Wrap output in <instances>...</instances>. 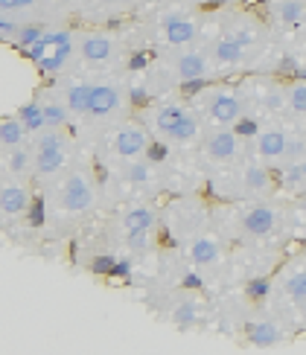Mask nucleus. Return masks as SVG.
Listing matches in <instances>:
<instances>
[{
    "instance_id": "obj_1",
    "label": "nucleus",
    "mask_w": 306,
    "mask_h": 355,
    "mask_svg": "<svg viewBox=\"0 0 306 355\" xmlns=\"http://www.w3.org/2000/svg\"><path fill=\"white\" fill-rule=\"evenodd\" d=\"M155 131L169 143H189L198 135V123L189 111L178 105H164L155 111Z\"/></svg>"
},
{
    "instance_id": "obj_2",
    "label": "nucleus",
    "mask_w": 306,
    "mask_h": 355,
    "mask_svg": "<svg viewBox=\"0 0 306 355\" xmlns=\"http://www.w3.org/2000/svg\"><path fill=\"white\" fill-rule=\"evenodd\" d=\"M65 155H67V143L58 135L56 128H47L35 143V172L38 175H53L65 166Z\"/></svg>"
},
{
    "instance_id": "obj_3",
    "label": "nucleus",
    "mask_w": 306,
    "mask_h": 355,
    "mask_svg": "<svg viewBox=\"0 0 306 355\" xmlns=\"http://www.w3.org/2000/svg\"><path fill=\"white\" fill-rule=\"evenodd\" d=\"M58 204L67 213H82L94 204V187L87 184L82 172H67L62 187H58Z\"/></svg>"
},
{
    "instance_id": "obj_4",
    "label": "nucleus",
    "mask_w": 306,
    "mask_h": 355,
    "mask_svg": "<svg viewBox=\"0 0 306 355\" xmlns=\"http://www.w3.org/2000/svg\"><path fill=\"white\" fill-rule=\"evenodd\" d=\"M242 111H245V102L237 91H216L207 99V114L210 120L219 125H233L242 120Z\"/></svg>"
},
{
    "instance_id": "obj_5",
    "label": "nucleus",
    "mask_w": 306,
    "mask_h": 355,
    "mask_svg": "<svg viewBox=\"0 0 306 355\" xmlns=\"http://www.w3.org/2000/svg\"><path fill=\"white\" fill-rule=\"evenodd\" d=\"M277 210L269 204H254L248 207L242 213V230L245 236H251V239H262V236H269L274 227H277Z\"/></svg>"
},
{
    "instance_id": "obj_6",
    "label": "nucleus",
    "mask_w": 306,
    "mask_h": 355,
    "mask_svg": "<svg viewBox=\"0 0 306 355\" xmlns=\"http://www.w3.org/2000/svg\"><path fill=\"white\" fill-rule=\"evenodd\" d=\"M239 149H242V137L237 131H228V128L213 131L207 137V143H204V155L210 160H216V164H228V160H233L239 155Z\"/></svg>"
},
{
    "instance_id": "obj_7",
    "label": "nucleus",
    "mask_w": 306,
    "mask_h": 355,
    "mask_svg": "<svg viewBox=\"0 0 306 355\" xmlns=\"http://www.w3.org/2000/svg\"><path fill=\"white\" fill-rule=\"evenodd\" d=\"M291 149H298V143H291L289 135L280 128H269L257 137V155L262 160H283L291 155Z\"/></svg>"
},
{
    "instance_id": "obj_8",
    "label": "nucleus",
    "mask_w": 306,
    "mask_h": 355,
    "mask_svg": "<svg viewBox=\"0 0 306 355\" xmlns=\"http://www.w3.org/2000/svg\"><path fill=\"white\" fill-rule=\"evenodd\" d=\"M146 149H149V135H146L140 125H126L117 131L114 152L120 157H140V155H146Z\"/></svg>"
},
{
    "instance_id": "obj_9",
    "label": "nucleus",
    "mask_w": 306,
    "mask_h": 355,
    "mask_svg": "<svg viewBox=\"0 0 306 355\" xmlns=\"http://www.w3.org/2000/svg\"><path fill=\"white\" fill-rule=\"evenodd\" d=\"M114 53H117L114 41L108 35H99V33L85 35L82 44H79V55L85 58L87 64H105V62L114 58Z\"/></svg>"
},
{
    "instance_id": "obj_10",
    "label": "nucleus",
    "mask_w": 306,
    "mask_h": 355,
    "mask_svg": "<svg viewBox=\"0 0 306 355\" xmlns=\"http://www.w3.org/2000/svg\"><path fill=\"white\" fill-rule=\"evenodd\" d=\"M120 105H123V96H120L117 87H111V85H94L91 108H87V114H91V116H108Z\"/></svg>"
},
{
    "instance_id": "obj_11",
    "label": "nucleus",
    "mask_w": 306,
    "mask_h": 355,
    "mask_svg": "<svg viewBox=\"0 0 306 355\" xmlns=\"http://www.w3.org/2000/svg\"><path fill=\"white\" fill-rule=\"evenodd\" d=\"M26 207H29V189L24 184L6 181L0 187V210H3V216H18Z\"/></svg>"
},
{
    "instance_id": "obj_12",
    "label": "nucleus",
    "mask_w": 306,
    "mask_h": 355,
    "mask_svg": "<svg viewBox=\"0 0 306 355\" xmlns=\"http://www.w3.org/2000/svg\"><path fill=\"white\" fill-rule=\"evenodd\" d=\"M164 38L172 44V47H184L196 38V24L184 18V15H169L164 21Z\"/></svg>"
},
{
    "instance_id": "obj_13",
    "label": "nucleus",
    "mask_w": 306,
    "mask_h": 355,
    "mask_svg": "<svg viewBox=\"0 0 306 355\" xmlns=\"http://www.w3.org/2000/svg\"><path fill=\"white\" fill-rule=\"evenodd\" d=\"M207 58L201 53H181L175 58V73H178L181 82H198L201 76H207Z\"/></svg>"
},
{
    "instance_id": "obj_14",
    "label": "nucleus",
    "mask_w": 306,
    "mask_h": 355,
    "mask_svg": "<svg viewBox=\"0 0 306 355\" xmlns=\"http://www.w3.org/2000/svg\"><path fill=\"white\" fill-rule=\"evenodd\" d=\"M189 257H193L196 265H216L219 257H222V248L213 236H198V239L189 245Z\"/></svg>"
},
{
    "instance_id": "obj_15",
    "label": "nucleus",
    "mask_w": 306,
    "mask_h": 355,
    "mask_svg": "<svg viewBox=\"0 0 306 355\" xmlns=\"http://www.w3.org/2000/svg\"><path fill=\"white\" fill-rule=\"evenodd\" d=\"M242 55H245V47L237 41V38H219L213 44V58L219 64H239L242 62Z\"/></svg>"
},
{
    "instance_id": "obj_16",
    "label": "nucleus",
    "mask_w": 306,
    "mask_h": 355,
    "mask_svg": "<svg viewBox=\"0 0 306 355\" xmlns=\"http://www.w3.org/2000/svg\"><path fill=\"white\" fill-rule=\"evenodd\" d=\"M239 181H242V189L245 192H266L271 187V178L269 172L257 166V164H248L242 172H239Z\"/></svg>"
},
{
    "instance_id": "obj_17",
    "label": "nucleus",
    "mask_w": 306,
    "mask_h": 355,
    "mask_svg": "<svg viewBox=\"0 0 306 355\" xmlns=\"http://www.w3.org/2000/svg\"><path fill=\"white\" fill-rule=\"evenodd\" d=\"M91 94H94V85H73L65 94V105L73 114H87V108H91Z\"/></svg>"
},
{
    "instance_id": "obj_18",
    "label": "nucleus",
    "mask_w": 306,
    "mask_h": 355,
    "mask_svg": "<svg viewBox=\"0 0 306 355\" xmlns=\"http://www.w3.org/2000/svg\"><path fill=\"white\" fill-rule=\"evenodd\" d=\"M26 131H29V128L24 125V120H3V125H0V146H3V149L24 146Z\"/></svg>"
},
{
    "instance_id": "obj_19",
    "label": "nucleus",
    "mask_w": 306,
    "mask_h": 355,
    "mask_svg": "<svg viewBox=\"0 0 306 355\" xmlns=\"http://www.w3.org/2000/svg\"><path fill=\"white\" fill-rule=\"evenodd\" d=\"M152 225H155V216H152L149 207H135V210H128V213H126V218H123L126 233H131V230L149 233V230H152Z\"/></svg>"
},
{
    "instance_id": "obj_20",
    "label": "nucleus",
    "mask_w": 306,
    "mask_h": 355,
    "mask_svg": "<svg viewBox=\"0 0 306 355\" xmlns=\"http://www.w3.org/2000/svg\"><path fill=\"white\" fill-rule=\"evenodd\" d=\"M248 341L257 344V347L277 344V341H280V329H277L274 323H254V327L248 329Z\"/></svg>"
},
{
    "instance_id": "obj_21",
    "label": "nucleus",
    "mask_w": 306,
    "mask_h": 355,
    "mask_svg": "<svg viewBox=\"0 0 306 355\" xmlns=\"http://www.w3.org/2000/svg\"><path fill=\"white\" fill-rule=\"evenodd\" d=\"M6 155H9V175H24L29 169V164H35V152H29L26 146L6 149Z\"/></svg>"
},
{
    "instance_id": "obj_22",
    "label": "nucleus",
    "mask_w": 306,
    "mask_h": 355,
    "mask_svg": "<svg viewBox=\"0 0 306 355\" xmlns=\"http://www.w3.org/2000/svg\"><path fill=\"white\" fill-rule=\"evenodd\" d=\"M283 291L289 294L295 303H306V271H298V274H291L289 279H286V286H283Z\"/></svg>"
},
{
    "instance_id": "obj_23",
    "label": "nucleus",
    "mask_w": 306,
    "mask_h": 355,
    "mask_svg": "<svg viewBox=\"0 0 306 355\" xmlns=\"http://www.w3.org/2000/svg\"><path fill=\"white\" fill-rule=\"evenodd\" d=\"M306 12V0H280V18L286 24H298Z\"/></svg>"
},
{
    "instance_id": "obj_24",
    "label": "nucleus",
    "mask_w": 306,
    "mask_h": 355,
    "mask_svg": "<svg viewBox=\"0 0 306 355\" xmlns=\"http://www.w3.org/2000/svg\"><path fill=\"white\" fill-rule=\"evenodd\" d=\"M21 120H24V125H26L29 131L47 125V120H44V108H38V105H29L26 111H21Z\"/></svg>"
},
{
    "instance_id": "obj_25",
    "label": "nucleus",
    "mask_w": 306,
    "mask_h": 355,
    "mask_svg": "<svg viewBox=\"0 0 306 355\" xmlns=\"http://www.w3.org/2000/svg\"><path fill=\"white\" fill-rule=\"evenodd\" d=\"M286 99H289V108L295 114H306V85H295Z\"/></svg>"
},
{
    "instance_id": "obj_26",
    "label": "nucleus",
    "mask_w": 306,
    "mask_h": 355,
    "mask_svg": "<svg viewBox=\"0 0 306 355\" xmlns=\"http://www.w3.org/2000/svg\"><path fill=\"white\" fill-rule=\"evenodd\" d=\"M70 108L67 105H56V102H50V105H44V120H47V125H62L65 123V114H67Z\"/></svg>"
},
{
    "instance_id": "obj_27",
    "label": "nucleus",
    "mask_w": 306,
    "mask_h": 355,
    "mask_svg": "<svg viewBox=\"0 0 306 355\" xmlns=\"http://www.w3.org/2000/svg\"><path fill=\"white\" fill-rule=\"evenodd\" d=\"M44 38V29L41 26H21V35H18V44L21 47H35V44Z\"/></svg>"
},
{
    "instance_id": "obj_28",
    "label": "nucleus",
    "mask_w": 306,
    "mask_h": 355,
    "mask_svg": "<svg viewBox=\"0 0 306 355\" xmlns=\"http://www.w3.org/2000/svg\"><path fill=\"white\" fill-rule=\"evenodd\" d=\"M175 320H178L181 327L193 323V320H196V306H193V303H181L178 309H175Z\"/></svg>"
},
{
    "instance_id": "obj_29",
    "label": "nucleus",
    "mask_w": 306,
    "mask_h": 355,
    "mask_svg": "<svg viewBox=\"0 0 306 355\" xmlns=\"http://www.w3.org/2000/svg\"><path fill=\"white\" fill-rule=\"evenodd\" d=\"M35 3H38V0H0V12L9 15V12H18V9H29Z\"/></svg>"
},
{
    "instance_id": "obj_30",
    "label": "nucleus",
    "mask_w": 306,
    "mask_h": 355,
    "mask_svg": "<svg viewBox=\"0 0 306 355\" xmlns=\"http://www.w3.org/2000/svg\"><path fill=\"white\" fill-rule=\"evenodd\" d=\"M128 248H131V250H143V248H146V233L131 230V233H128Z\"/></svg>"
},
{
    "instance_id": "obj_31",
    "label": "nucleus",
    "mask_w": 306,
    "mask_h": 355,
    "mask_svg": "<svg viewBox=\"0 0 306 355\" xmlns=\"http://www.w3.org/2000/svg\"><path fill=\"white\" fill-rule=\"evenodd\" d=\"M15 33H21V29L3 15V21H0V35H3V38H15Z\"/></svg>"
},
{
    "instance_id": "obj_32",
    "label": "nucleus",
    "mask_w": 306,
    "mask_h": 355,
    "mask_svg": "<svg viewBox=\"0 0 306 355\" xmlns=\"http://www.w3.org/2000/svg\"><path fill=\"white\" fill-rule=\"evenodd\" d=\"M128 178H131V181H146V178H149V166H131L128 169Z\"/></svg>"
},
{
    "instance_id": "obj_33",
    "label": "nucleus",
    "mask_w": 306,
    "mask_h": 355,
    "mask_svg": "<svg viewBox=\"0 0 306 355\" xmlns=\"http://www.w3.org/2000/svg\"><path fill=\"white\" fill-rule=\"evenodd\" d=\"M295 184H306V155L300 157V164L295 166V178H291Z\"/></svg>"
},
{
    "instance_id": "obj_34",
    "label": "nucleus",
    "mask_w": 306,
    "mask_h": 355,
    "mask_svg": "<svg viewBox=\"0 0 306 355\" xmlns=\"http://www.w3.org/2000/svg\"><path fill=\"white\" fill-rule=\"evenodd\" d=\"M266 279H260V283H251V294H260V297H262V294H266Z\"/></svg>"
}]
</instances>
